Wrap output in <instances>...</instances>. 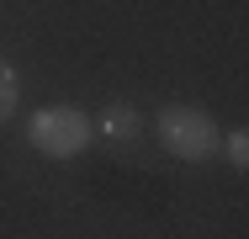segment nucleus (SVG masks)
Segmentation results:
<instances>
[{
	"mask_svg": "<svg viewBox=\"0 0 249 239\" xmlns=\"http://www.w3.org/2000/svg\"><path fill=\"white\" fill-rule=\"evenodd\" d=\"M159 143L175 154V159H186V165H201V159H212L217 154V122L201 112V106H164L159 112Z\"/></svg>",
	"mask_w": 249,
	"mask_h": 239,
	"instance_id": "1",
	"label": "nucleus"
},
{
	"mask_svg": "<svg viewBox=\"0 0 249 239\" xmlns=\"http://www.w3.org/2000/svg\"><path fill=\"white\" fill-rule=\"evenodd\" d=\"M27 139L37 154H48V159H74L85 143H90V117L80 112V106H43V112H32V122H27Z\"/></svg>",
	"mask_w": 249,
	"mask_h": 239,
	"instance_id": "2",
	"label": "nucleus"
},
{
	"mask_svg": "<svg viewBox=\"0 0 249 239\" xmlns=\"http://www.w3.org/2000/svg\"><path fill=\"white\" fill-rule=\"evenodd\" d=\"M138 128H143V122H138V112H133L127 101H111V106L101 112V133H106L111 143H127V139H138Z\"/></svg>",
	"mask_w": 249,
	"mask_h": 239,
	"instance_id": "3",
	"label": "nucleus"
},
{
	"mask_svg": "<svg viewBox=\"0 0 249 239\" xmlns=\"http://www.w3.org/2000/svg\"><path fill=\"white\" fill-rule=\"evenodd\" d=\"M16 101H21V85H16V69H11L5 59H0V122H11Z\"/></svg>",
	"mask_w": 249,
	"mask_h": 239,
	"instance_id": "4",
	"label": "nucleus"
},
{
	"mask_svg": "<svg viewBox=\"0 0 249 239\" xmlns=\"http://www.w3.org/2000/svg\"><path fill=\"white\" fill-rule=\"evenodd\" d=\"M223 159H228L233 170H244V165H249V133H244V128L223 133Z\"/></svg>",
	"mask_w": 249,
	"mask_h": 239,
	"instance_id": "5",
	"label": "nucleus"
}]
</instances>
